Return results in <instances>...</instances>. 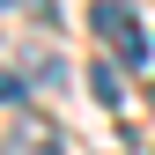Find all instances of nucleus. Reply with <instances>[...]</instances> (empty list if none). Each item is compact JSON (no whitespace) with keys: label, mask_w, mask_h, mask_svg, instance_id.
Listing matches in <instances>:
<instances>
[{"label":"nucleus","mask_w":155,"mask_h":155,"mask_svg":"<svg viewBox=\"0 0 155 155\" xmlns=\"http://www.w3.org/2000/svg\"><path fill=\"white\" fill-rule=\"evenodd\" d=\"M89 22H96V30H104V37H111V45H126V37H133V30H140V22H133V8H126V0H96V8H89Z\"/></svg>","instance_id":"obj_1"},{"label":"nucleus","mask_w":155,"mask_h":155,"mask_svg":"<svg viewBox=\"0 0 155 155\" xmlns=\"http://www.w3.org/2000/svg\"><path fill=\"white\" fill-rule=\"evenodd\" d=\"M8 148H59V126L52 118H15L8 126Z\"/></svg>","instance_id":"obj_2"},{"label":"nucleus","mask_w":155,"mask_h":155,"mask_svg":"<svg viewBox=\"0 0 155 155\" xmlns=\"http://www.w3.org/2000/svg\"><path fill=\"white\" fill-rule=\"evenodd\" d=\"M89 96H96V104H118V96H126V89H118V67H111V59H96V67H89Z\"/></svg>","instance_id":"obj_3"},{"label":"nucleus","mask_w":155,"mask_h":155,"mask_svg":"<svg viewBox=\"0 0 155 155\" xmlns=\"http://www.w3.org/2000/svg\"><path fill=\"white\" fill-rule=\"evenodd\" d=\"M0 8H8V0H0Z\"/></svg>","instance_id":"obj_4"}]
</instances>
